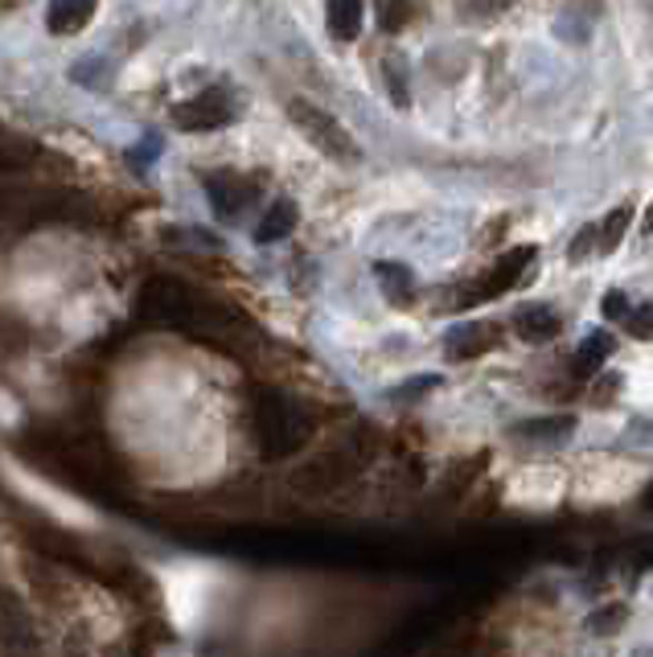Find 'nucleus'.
<instances>
[{
    "instance_id": "nucleus-1",
    "label": "nucleus",
    "mask_w": 653,
    "mask_h": 657,
    "mask_svg": "<svg viewBox=\"0 0 653 657\" xmlns=\"http://www.w3.org/2000/svg\"><path fill=\"white\" fill-rule=\"evenodd\" d=\"M202 312V300L190 292V283L173 280V276H152L144 288H140L137 300V317L144 325H161V329H173V325H190L193 317Z\"/></svg>"
},
{
    "instance_id": "nucleus-2",
    "label": "nucleus",
    "mask_w": 653,
    "mask_h": 657,
    "mask_svg": "<svg viewBox=\"0 0 653 657\" xmlns=\"http://www.w3.org/2000/svg\"><path fill=\"white\" fill-rule=\"evenodd\" d=\"M288 116H292V123H297V132L304 136L317 152H325L329 161H341V165L362 161L358 140L345 132L325 108H317V103H309V99H292V103H288Z\"/></svg>"
},
{
    "instance_id": "nucleus-3",
    "label": "nucleus",
    "mask_w": 653,
    "mask_h": 657,
    "mask_svg": "<svg viewBox=\"0 0 653 657\" xmlns=\"http://www.w3.org/2000/svg\"><path fill=\"white\" fill-rule=\"evenodd\" d=\"M169 120L178 123L181 132H218V128H227L234 120V99L227 91L210 87V91H198L193 99L173 103Z\"/></svg>"
},
{
    "instance_id": "nucleus-4",
    "label": "nucleus",
    "mask_w": 653,
    "mask_h": 657,
    "mask_svg": "<svg viewBox=\"0 0 653 657\" xmlns=\"http://www.w3.org/2000/svg\"><path fill=\"white\" fill-rule=\"evenodd\" d=\"M259 440L263 448L280 457L288 448H297L304 440V419L292 411V402L280 399V395H263L259 399Z\"/></svg>"
},
{
    "instance_id": "nucleus-5",
    "label": "nucleus",
    "mask_w": 653,
    "mask_h": 657,
    "mask_svg": "<svg viewBox=\"0 0 653 657\" xmlns=\"http://www.w3.org/2000/svg\"><path fill=\"white\" fill-rule=\"evenodd\" d=\"M531 263H534V247H514V251H505V256L490 268V276H485V280H476L473 288L461 296V305L464 309H473V305H490V300L505 296L518 280H522V276H526Z\"/></svg>"
},
{
    "instance_id": "nucleus-6",
    "label": "nucleus",
    "mask_w": 653,
    "mask_h": 657,
    "mask_svg": "<svg viewBox=\"0 0 653 657\" xmlns=\"http://www.w3.org/2000/svg\"><path fill=\"white\" fill-rule=\"evenodd\" d=\"M205 198H210L218 218H239L255 198V186L247 177L222 169V173H205Z\"/></svg>"
},
{
    "instance_id": "nucleus-7",
    "label": "nucleus",
    "mask_w": 653,
    "mask_h": 657,
    "mask_svg": "<svg viewBox=\"0 0 653 657\" xmlns=\"http://www.w3.org/2000/svg\"><path fill=\"white\" fill-rule=\"evenodd\" d=\"M99 0H50V13H46V26L50 33L67 38V33H79V29L91 26Z\"/></svg>"
},
{
    "instance_id": "nucleus-8",
    "label": "nucleus",
    "mask_w": 653,
    "mask_h": 657,
    "mask_svg": "<svg viewBox=\"0 0 653 657\" xmlns=\"http://www.w3.org/2000/svg\"><path fill=\"white\" fill-rule=\"evenodd\" d=\"M362 17H366V0H329L325 4L329 33L338 41H354L362 33Z\"/></svg>"
},
{
    "instance_id": "nucleus-9",
    "label": "nucleus",
    "mask_w": 653,
    "mask_h": 657,
    "mask_svg": "<svg viewBox=\"0 0 653 657\" xmlns=\"http://www.w3.org/2000/svg\"><path fill=\"white\" fill-rule=\"evenodd\" d=\"M514 334L522 341H546V337L559 334V312L551 305H526L514 317Z\"/></svg>"
},
{
    "instance_id": "nucleus-10",
    "label": "nucleus",
    "mask_w": 653,
    "mask_h": 657,
    "mask_svg": "<svg viewBox=\"0 0 653 657\" xmlns=\"http://www.w3.org/2000/svg\"><path fill=\"white\" fill-rule=\"evenodd\" d=\"M292 230H297V201L280 198V201H272V210H268L263 222L255 227V242H280V239H288Z\"/></svg>"
},
{
    "instance_id": "nucleus-11",
    "label": "nucleus",
    "mask_w": 653,
    "mask_h": 657,
    "mask_svg": "<svg viewBox=\"0 0 653 657\" xmlns=\"http://www.w3.org/2000/svg\"><path fill=\"white\" fill-rule=\"evenodd\" d=\"M629 222H633V206H616L613 215L600 218V227H596V251H600V256H609V251H616V247H621Z\"/></svg>"
},
{
    "instance_id": "nucleus-12",
    "label": "nucleus",
    "mask_w": 653,
    "mask_h": 657,
    "mask_svg": "<svg viewBox=\"0 0 653 657\" xmlns=\"http://www.w3.org/2000/svg\"><path fill=\"white\" fill-rule=\"evenodd\" d=\"M485 346H490V334H485L481 325H461V329H452V334L444 337V349H449V358H456V362L476 358Z\"/></svg>"
},
{
    "instance_id": "nucleus-13",
    "label": "nucleus",
    "mask_w": 653,
    "mask_h": 657,
    "mask_svg": "<svg viewBox=\"0 0 653 657\" xmlns=\"http://www.w3.org/2000/svg\"><path fill=\"white\" fill-rule=\"evenodd\" d=\"M374 276L382 280V288H386V296L395 300V305H408L411 296H415V280H411V271L403 268V263H374Z\"/></svg>"
},
{
    "instance_id": "nucleus-14",
    "label": "nucleus",
    "mask_w": 653,
    "mask_h": 657,
    "mask_svg": "<svg viewBox=\"0 0 653 657\" xmlns=\"http://www.w3.org/2000/svg\"><path fill=\"white\" fill-rule=\"evenodd\" d=\"M613 349H616V341L609 334H592L584 346H580V354H575V370H580V375H592Z\"/></svg>"
},
{
    "instance_id": "nucleus-15",
    "label": "nucleus",
    "mask_w": 653,
    "mask_h": 657,
    "mask_svg": "<svg viewBox=\"0 0 653 657\" xmlns=\"http://www.w3.org/2000/svg\"><path fill=\"white\" fill-rule=\"evenodd\" d=\"M408 21H411V0H379V26L386 33H399Z\"/></svg>"
},
{
    "instance_id": "nucleus-16",
    "label": "nucleus",
    "mask_w": 653,
    "mask_h": 657,
    "mask_svg": "<svg viewBox=\"0 0 653 657\" xmlns=\"http://www.w3.org/2000/svg\"><path fill=\"white\" fill-rule=\"evenodd\" d=\"M625 329H629V337H637V341H653V305H629Z\"/></svg>"
},
{
    "instance_id": "nucleus-17",
    "label": "nucleus",
    "mask_w": 653,
    "mask_h": 657,
    "mask_svg": "<svg viewBox=\"0 0 653 657\" xmlns=\"http://www.w3.org/2000/svg\"><path fill=\"white\" fill-rule=\"evenodd\" d=\"M382 67H386V79H391V99H395L399 108H408V79H403V70H399L395 54L386 58Z\"/></svg>"
},
{
    "instance_id": "nucleus-18",
    "label": "nucleus",
    "mask_w": 653,
    "mask_h": 657,
    "mask_svg": "<svg viewBox=\"0 0 653 657\" xmlns=\"http://www.w3.org/2000/svg\"><path fill=\"white\" fill-rule=\"evenodd\" d=\"M600 309H604V317H609V321H625L629 296H625V292H609V296H604V305H600Z\"/></svg>"
},
{
    "instance_id": "nucleus-19",
    "label": "nucleus",
    "mask_w": 653,
    "mask_h": 657,
    "mask_svg": "<svg viewBox=\"0 0 653 657\" xmlns=\"http://www.w3.org/2000/svg\"><path fill=\"white\" fill-rule=\"evenodd\" d=\"M510 0H464V9L473 17H493V13H502Z\"/></svg>"
},
{
    "instance_id": "nucleus-20",
    "label": "nucleus",
    "mask_w": 653,
    "mask_h": 657,
    "mask_svg": "<svg viewBox=\"0 0 653 657\" xmlns=\"http://www.w3.org/2000/svg\"><path fill=\"white\" fill-rule=\"evenodd\" d=\"M592 242H596V227L584 230V235H580V239L572 242V259H587V251H592Z\"/></svg>"
},
{
    "instance_id": "nucleus-21",
    "label": "nucleus",
    "mask_w": 653,
    "mask_h": 657,
    "mask_svg": "<svg viewBox=\"0 0 653 657\" xmlns=\"http://www.w3.org/2000/svg\"><path fill=\"white\" fill-rule=\"evenodd\" d=\"M645 227H650V230H653V210H650V215H645Z\"/></svg>"
}]
</instances>
